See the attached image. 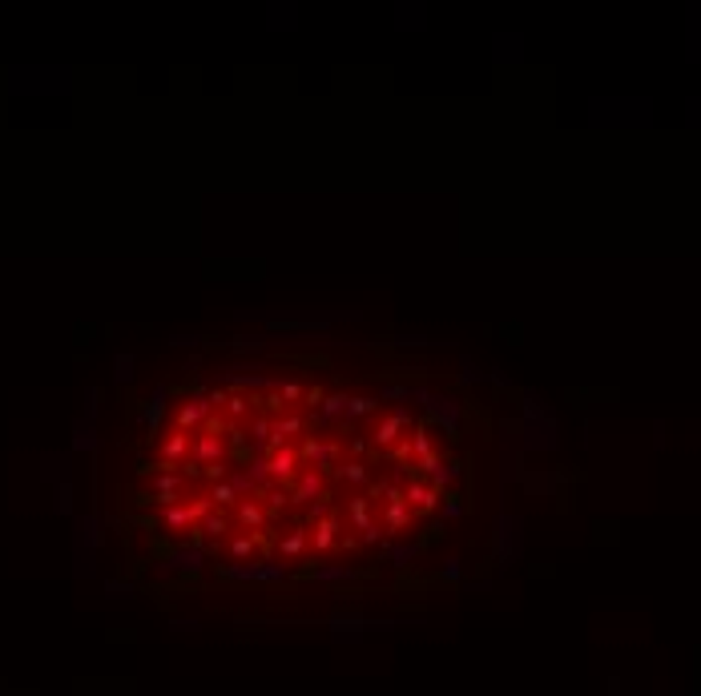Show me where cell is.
Returning a JSON list of instances; mask_svg holds the SVG:
<instances>
[{
    "label": "cell",
    "mask_w": 701,
    "mask_h": 696,
    "mask_svg": "<svg viewBox=\"0 0 701 696\" xmlns=\"http://www.w3.org/2000/svg\"><path fill=\"white\" fill-rule=\"evenodd\" d=\"M403 499H407V507L415 511V515H431V511H439V503H443V491H436V487L427 483V479H407L403 483Z\"/></svg>",
    "instance_id": "277c9868"
},
{
    "label": "cell",
    "mask_w": 701,
    "mask_h": 696,
    "mask_svg": "<svg viewBox=\"0 0 701 696\" xmlns=\"http://www.w3.org/2000/svg\"><path fill=\"white\" fill-rule=\"evenodd\" d=\"M407 395H412V386H403V383H383V391H379V403H395V407H399Z\"/></svg>",
    "instance_id": "d4e9b609"
},
{
    "label": "cell",
    "mask_w": 701,
    "mask_h": 696,
    "mask_svg": "<svg viewBox=\"0 0 701 696\" xmlns=\"http://www.w3.org/2000/svg\"><path fill=\"white\" fill-rule=\"evenodd\" d=\"M399 431H403V423L395 419V415H387V419H379V423H375V431H371V443H375L379 451L399 447V443H403V435H399Z\"/></svg>",
    "instance_id": "4fadbf2b"
},
{
    "label": "cell",
    "mask_w": 701,
    "mask_h": 696,
    "mask_svg": "<svg viewBox=\"0 0 701 696\" xmlns=\"http://www.w3.org/2000/svg\"><path fill=\"white\" fill-rule=\"evenodd\" d=\"M375 410H379V398H371V395H350V398H347V410H343V423L367 419V415H375Z\"/></svg>",
    "instance_id": "ac0fdd59"
},
{
    "label": "cell",
    "mask_w": 701,
    "mask_h": 696,
    "mask_svg": "<svg viewBox=\"0 0 701 696\" xmlns=\"http://www.w3.org/2000/svg\"><path fill=\"white\" fill-rule=\"evenodd\" d=\"M412 515H415V511L407 507V499H403V487L391 483V487H387V495H383V532H387V539H395V535L407 532Z\"/></svg>",
    "instance_id": "3957f363"
},
{
    "label": "cell",
    "mask_w": 701,
    "mask_h": 696,
    "mask_svg": "<svg viewBox=\"0 0 701 696\" xmlns=\"http://www.w3.org/2000/svg\"><path fill=\"white\" fill-rule=\"evenodd\" d=\"M419 551H424V539H419V544H391L387 539V544H383V560H387L391 568H407Z\"/></svg>",
    "instance_id": "e0dca14e"
},
{
    "label": "cell",
    "mask_w": 701,
    "mask_h": 696,
    "mask_svg": "<svg viewBox=\"0 0 701 696\" xmlns=\"http://www.w3.org/2000/svg\"><path fill=\"white\" fill-rule=\"evenodd\" d=\"M287 568L290 563L282 560H250V563H218L214 572L222 576V580H242V584H254V580H263V584H278V580H287Z\"/></svg>",
    "instance_id": "6da1fadb"
},
{
    "label": "cell",
    "mask_w": 701,
    "mask_h": 696,
    "mask_svg": "<svg viewBox=\"0 0 701 696\" xmlns=\"http://www.w3.org/2000/svg\"><path fill=\"white\" fill-rule=\"evenodd\" d=\"M367 451H371L367 447V439H350V459H363Z\"/></svg>",
    "instance_id": "f546056e"
},
{
    "label": "cell",
    "mask_w": 701,
    "mask_h": 696,
    "mask_svg": "<svg viewBox=\"0 0 701 696\" xmlns=\"http://www.w3.org/2000/svg\"><path fill=\"white\" fill-rule=\"evenodd\" d=\"M460 479H463V459H456V455H443V463L427 475V483L436 487V491H451Z\"/></svg>",
    "instance_id": "7c38bea8"
},
{
    "label": "cell",
    "mask_w": 701,
    "mask_h": 696,
    "mask_svg": "<svg viewBox=\"0 0 701 696\" xmlns=\"http://www.w3.org/2000/svg\"><path fill=\"white\" fill-rule=\"evenodd\" d=\"M323 386H307V398H302V403H307V407H319V403H323Z\"/></svg>",
    "instance_id": "83f0119b"
},
{
    "label": "cell",
    "mask_w": 701,
    "mask_h": 696,
    "mask_svg": "<svg viewBox=\"0 0 701 696\" xmlns=\"http://www.w3.org/2000/svg\"><path fill=\"white\" fill-rule=\"evenodd\" d=\"M524 487H532V491H556V487H561V479H556V475H528Z\"/></svg>",
    "instance_id": "484cf974"
},
{
    "label": "cell",
    "mask_w": 701,
    "mask_h": 696,
    "mask_svg": "<svg viewBox=\"0 0 701 696\" xmlns=\"http://www.w3.org/2000/svg\"><path fill=\"white\" fill-rule=\"evenodd\" d=\"M347 398H350V395H338V391H335V395H326L323 403L314 407V419H311V423H314V427H326V423H335V419H343V410H347Z\"/></svg>",
    "instance_id": "5bb4252c"
},
{
    "label": "cell",
    "mask_w": 701,
    "mask_h": 696,
    "mask_svg": "<svg viewBox=\"0 0 701 696\" xmlns=\"http://www.w3.org/2000/svg\"><path fill=\"white\" fill-rule=\"evenodd\" d=\"M407 447H412V459H427V455H436V439H431V427L427 423H415L412 435H407Z\"/></svg>",
    "instance_id": "2e32d148"
},
{
    "label": "cell",
    "mask_w": 701,
    "mask_h": 696,
    "mask_svg": "<svg viewBox=\"0 0 701 696\" xmlns=\"http://www.w3.org/2000/svg\"><path fill=\"white\" fill-rule=\"evenodd\" d=\"M278 395H282V403L290 407V403H302V398H307V386L294 383V378H282V383H278Z\"/></svg>",
    "instance_id": "cb8c5ba5"
},
{
    "label": "cell",
    "mask_w": 701,
    "mask_h": 696,
    "mask_svg": "<svg viewBox=\"0 0 701 696\" xmlns=\"http://www.w3.org/2000/svg\"><path fill=\"white\" fill-rule=\"evenodd\" d=\"M343 523H338V515H326V520H319L311 527V547L319 551V556H326V551H335L338 547V539H343Z\"/></svg>",
    "instance_id": "8fae6325"
},
{
    "label": "cell",
    "mask_w": 701,
    "mask_h": 696,
    "mask_svg": "<svg viewBox=\"0 0 701 696\" xmlns=\"http://www.w3.org/2000/svg\"><path fill=\"white\" fill-rule=\"evenodd\" d=\"M299 455H302V467H319V471H326V467H338V463H335L338 443H323L319 435H307V439H302Z\"/></svg>",
    "instance_id": "8992f818"
},
{
    "label": "cell",
    "mask_w": 701,
    "mask_h": 696,
    "mask_svg": "<svg viewBox=\"0 0 701 696\" xmlns=\"http://www.w3.org/2000/svg\"><path fill=\"white\" fill-rule=\"evenodd\" d=\"M234 350H263L266 347V338H254V335H238L234 342H230Z\"/></svg>",
    "instance_id": "4316f807"
},
{
    "label": "cell",
    "mask_w": 701,
    "mask_h": 696,
    "mask_svg": "<svg viewBox=\"0 0 701 696\" xmlns=\"http://www.w3.org/2000/svg\"><path fill=\"white\" fill-rule=\"evenodd\" d=\"M424 423L427 427H439V431L456 443V439H460V398L431 395V398H427V407H424Z\"/></svg>",
    "instance_id": "7a4b0ae2"
},
{
    "label": "cell",
    "mask_w": 701,
    "mask_h": 696,
    "mask_svg": "<svg viewBox=\"0 0 701 696\" xmlns=\"http://www.w3.org/2000/svg\"><path fill=\"white\" fill-rule=\"evenodd\" d=\"M299 471H302L299 447H282V451H275V455H270V479H275L278 487H294Z\"/></svg>",
    "instance_id": "5b68a950"
},
{
    "label": "cell",
    "mask_w": 701,
    "mask_h": 696,
    "mask_svg": "<svg viewBox=\"0 0 701 696\" xmlns=\"http://www.w3.org/2000/svg\"><path fill=\"white\" fill-rule=\"evenodd\" d=\"M391 415H395V419H399V423H403V427H415V419H412V410L403 407V403H399V407H391Z\"/></svg>",
    "instance_id": "f1b7e54d"
},
{
    "label": "cell",
    "mask_w": 701,
    "mask_h": 696,
    "mask_svg": "<svg viewBox=\"0 0 701 696\" xmlns=\"http://www.w3.org/2000/svg\"><path fill=\"white\" fill-rule=\"evenodd\" d=\"M266 520H270V511L263 507V499H242L238 507H234V523H238L242 532H250V535L263 532Z\"/></svg>",
    "instance_id": "30bf717a"
},
{
    "label": "cell",
    "mask_w": 701,
    "mask_h": 696,
    "mask_svg": "<svg viewBox=\"0 0 701 696\" xmlns=\"http://www.w3.org/2000/svg\"><path fill=\"white\" fill-rule=\"evenodd\" d=\"M338 479H347L350 487L371 483V463H367V459H347V463H338Z\"/></svg>",
    "instance_id": "d6986e66"
},
{
    "label": "cell",
    "mask_w": 701,
    "mask_h": 696,
    "mask_svg": "<svg viewBox=\"0 0 701 696\" xmlns=\"http://www.w3.org/2000/svg\"><path fill=\"white\" fill-rule=\"evenodd\" d=\"M258 499H263V507H266V511H282V507L290 503V487H278V483H275V487H266Z\"/></svg>",
    "instance_id": "603a6c76"
},
{
    "label": "cell",
    "mask_w": 701,
    "mask_h": 696,
    "mask_svg": "<svg viewBox=\"0 0 701 696\" xmlns=\"http://www.w3.org/2000/svg\"><path fill=\"white\" fill-rule=\"evenodd\" d=\"M460 576H463L460 560H448V568H443V580H460Z\"/></svg>",
    "instance_id": "4dcf8cb0"
},
{
    "label": "cell",
    "mask_w": 701,
    "mask_h": 696,
    "mask_svg": "<svg viewBox=\"0 0 701 696\" xmlns=\"http://www.w3.org/2000/svg\"><path fill=\"white\" fill-rule=\"evenodd\" d=\"M335 318L326 314H278V318H266L270 330H302V335H314V330H326Z\"/></svg>",
    "instance_id": "ba28073f"
},
{
    "label": "cell",
    "mask_w": 701,
    "mask_h": 696,
    "mask_svg": "<svg viewBox=\"0 0 701 696\" xmlns=\"http://www.w3.org/2000/svg\"><path fill=\"white\" fill-rule=\"evenodd\" d=\"M326 483V471H319V467H302L299 479H294V487H290V503H307V499H323Z\"/></svg>",
    "instance_id": "9c48e42d"
},
{
    "label": "cell",
    "mask_w": 701,
    "mask_h": 696,
    "mask_svg": "<svg viewBox=\"0 0 701 696\" xmlns=\"http://www.w3.org/2000/svg\"><path fill=\"white\" fill-rule=\"evenodd\" d=\"M463 511H468V503H463V495L451 487V491H443V503H439V515L443 520H460Z\"/></svg>",
    "instance_id": "7402d4cb"
},
{
    "label": "cell",
    "mask_w": 701,
    "mask_h": 696,
    "mask_svg": "<svg viewBox=\"0 0 701 696\" xmlns=\"http://www.w3.org/2000/svg\"><path fill=\"white\" fill-rule=\"evenodd\" d=\"M347 515L350 523H355V532H367V527H375V520H371V499L367 495H355L347 503Z\"/></svg>",
    "instance_id": "ffe728a7"
},
{
    "label": "cell",
    "mask_w": 701,
    "mask_h": 696,
    "mask_svg": "<svg viewBox=\"0 0 701 696\" xmlns=\"http://www.w3.org/2000/svg\"><path fill=\"white\" fill-rule=\"evenodd\" d=\"M307 547H311V527H290V532L278 539V560L282 563H311Z\"/></svg>",
    "instance_id": "52a82bcc"
},
{
    "label": "cell",
    "mask_w": 701,
    "mask_h": 696,
    "mask_svg": "<svg viewBox=\"0 0 701 696\" xmlns=\"http://www.w3.org/2000/svg\"><path fill=\"white\" fill-rule=\"evenodd\" d=\"M222 551L230 556V560H238V563H250V556L258 551V535H250V532H242V535H230L222 544Z\"/></svg>",
    "instance_id": "9a60e30c"
},
{
    "label": "cell",
    "mask_w": 701,
    "mask_h": 696,
    "mask_svg": "<svg viewBox=\"0 0 701 696\" xmlns=\"http://www.w3.org/2000/svg\"><path fill=\"white\" fill-rule=\"evenodd\" d=\"M338 547H343V551H355V547H359V535H343V539H338Z\"/></svg>",
    "instance_id": "1f68e13d"
},
{
    "label": "cell",
    "mask_w": 701,
    "mask_h": 696,
    "mask_svg": "<svg viewBox=\"0 0 701 696\" xmlns=\"http://www.w3.org/2000/svg\"><path fill=\"white\" fill-rule=\"evenodd\" d=\"M512 535H516V520L512 515H500V532H496V556L500 560L512 556Z\"/></svg>",
    "instance_id": "44dd1931"
}]
</instances>
